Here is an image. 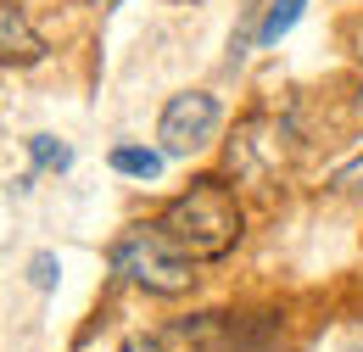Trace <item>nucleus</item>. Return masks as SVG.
Masks as SVG:
<instances>
[{
    "label": "nucleus",
    "instance_id": "f257e3e1",
    "mask_svg": "<svg viewBox=\"0 0 363 352\" xmlns=\"http://www.w3.org/2000/svg\"><path fill=\"white\" fill-rule=\"evenodd\" d=\"M157 229L179 246L190 263H213L229 258L240 241V202L224 179H196L184 196L168 202V213L157 219Z\"/></svg>",
    "mask_w": 363,
    "mask_h": 352
},
{
    "label": "nucleus",
    "instance_id": "f03ea898",
    "mask_svg": "<svg viewBox=\"0 0 363 352\" xmlns=\"http://www.w3.org/2000/svg\"><path fill=\"white\" fill-rule=\"evenodd\" d=\"M112 268H118L129 285L157 291V297H179V291H190V280H196V274H190V258H184L157 224H140L129 235H118Z\"/></svg>",
    "mask_w": 363,
    "mask_h": 352
},
{
    "label": "nucleus",
    "instance_id": "7ed1b4c3",
    "mask_svg": "<svg viewBox=\"0 0 363 352\" xmlns=\"http://www.w3.org/2000/svg\"><path fill=\"white\" fill-rule=\"evenodd\" d=\"M224 123V106H218V95H207V89H184L174 95L168 106H162V157H190V151H201L213 134Z\"/></svg>",
    "mask_w": 363,
    "mask_h": 352
},
{
    "label": "nucleus",
    "instance_id": "20e7f679",
    "mask_svg": "<svg viewBox=\"0 0 363 352\" xmlns=\"http://www.w3.org/2000/svg\"><path fill=\"white\" fill-rule=\"evenodd\" d=\"M0 56L6 62H40L45 56V40L23 23V11L11 0H0Z\"/></svg>",
    "mask_w": 363,
    "mask_h": 352
},
{
    "label": "nucleus",
    "instance_id": "39448f33",
    "mask_svg": "<svg viewBox=\"0 0 363 352\" xmlns=\"http://www.w3.org/2000/svg\"><path fill=\"white\" fill-rule=\"evenodd\" d=\"M302 6H308V0H269V6H263V23H257V45H263V50H269V45H279L291 28H296Z\"/></svg>",
    "mask_w": 363,
    "mask_h": 352
},
{
    "label": "nucleus",
    "instance_id": "423d86ee",
    "mask_svg": "<svg viewBox=\"0 0 363 352\" xmlns=\"http://www.w3.org/2000/svg\"><path fill=\"white\" fill-rule=\"evenodd\" d=\"M112 168L140 179V185H151L162 174V151H151V145H112Z\"/></svg>",
    "mask_w": 363,
    "mask_h": 352
},
{
    "label": "nucleus",
    "instance_id": "0eeeda50",
    "mask_svg": "<svg viewBox=\"0 0 363 352\" xmlns=\"http://www.w3.org/2000/svg\"><path fill=\"white\" fill-rule=\"evenodd\" d=\"M28 151H34V163H40V168H56V174L73 163V151H67L56 134H34V140H28Z\"/></svg>",
    "mask_w": 363,
    "mask_h": 352
},
{
    "label": "nucleus",
    "instance_id": "6e6552de",
    "mask_svg": "<svg viewBox=\"0 0 363 352\" xmlns=\"http://www.w3.org/2000/svg\"><path fill=\"white\" fill-rule=\"evenodd\" d=\"M56 274H62V268H56L50 252H34V258H28V280H34V291H56Z\"/></svg>",
    "mask_w": 363,
    "mask_h": 352
},
{
    "label": "nucleus",
    "instance_id": "1a4fd4ad",
    "mask_svg": "<svg viewBox=\"0 0 363 352\" xmlns=\"http://www.w3.org/2000/svg\"><path fill=\"white\" fill-rule=\"evenodd\" d=\"M330 190H335V196H363V157H352L347 168H335Z\"/></svg>",
    "mask_w": 363,
    "mask_h": 352
},
{
    "label": "nucleus",
    "instance_id": "9d476101",
    "mask_svg": "<svg viewBox=\"0 0 363 352\" xmlns=\"http://www.w3.org/2000/svg\"><path fill=\"white\" fill-rule=\"evenodd\" d=\"M123 352H168V347H162V336H129Z\"/></svg>",
    "mask_w": 363,
    "mask_h": 352
},
{
    "label": "nucleus",
    "instance_id": "9b49d317",
    "mask_svg": "<svg viewBox=\"0 0 363 352\" xmlns=\"http://www.w3.org/2000/svg\"><path fill=\"white\" fill-rule=\"evenodd\" d=\"M352 45H358V56H363V23H352Z\"/></svg>",
    "mask_w": 363,
    "mask_h": 352
},
{
    "label": "nucleus",
    "instance_id": "f8f14e48",
    "mask_svg": "<svg viewBox=\"0 0 363 352\" xmlns=\"http://www.w3.org/2000/svg\"><path fill=\"white\" fill-rule=\"evenodd\" d=\"M358 112H363V89H358Z\"/></svg>",
    "mask_w": 363,
    "mask_h": 352
}]
</instances>
